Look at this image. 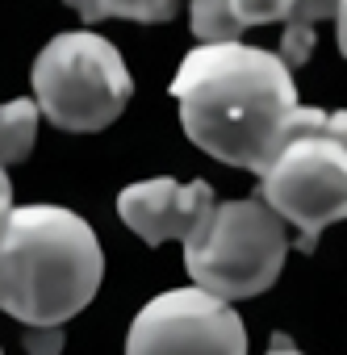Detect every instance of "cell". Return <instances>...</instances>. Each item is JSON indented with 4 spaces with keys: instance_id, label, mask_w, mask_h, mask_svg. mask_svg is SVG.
I'll return each mask as SVG.
<instances>
[{
    "instance_id": "6da1fadb",
    "label": "cell",
    "mask_w": 347,
    "mask_h": 355,
    "mask_svg": "<svg viewBox=\"0 0 347 355\" xmlns=\"http://www.w3.org/2000/svg\"><path fill=\"white\" fill-rule=\"evenodd\" d=\"M171 96L180 105L185 134L218 163L264 171L272 155L310 125H322L330 109L297 101L293 67L264 51L235 42H201L185 55Z\"/></svg>"
},
{
    "instance_id": "7a4b0ae2",
    "label": "cell",
    "mask_w": 347,
    "mask_h": 355,
    "mask_svg": "<svg viewBox=\"0 0 347 355\" xmlns=\"http://www.w3.org/2000/svg\"><path fill=\"white\" fill-rule=\"evenodd\" d=\"M105 255L92 226L63 205L0 214V313L22 326H63L101 288Z\"/></svg>"
},
{
    "instance_id": "3957f363",
    "label": "cell",
    "mask_w": 347,
    "mask_h": 355,
    "mask_svg": "<svg viewBox=\"0 0 347 355\" xmlns=\"http://www.w3.org/2000/svg\"><path fill=\"white\" fill-rule=\"evenodd\" d=\"M38 113L67 134H96L113 125L134 92V80L113 42L92 30L55 34L34 59Z\"/></svg>"
},
{
    "instance_id": "277c9868",
    "label": "cell",
    "mask_w": 347,
    "mask_h": 355,
    "mask_svg": "<svg viewBox=\"0 0 347 355\" xmlns=\"http://www.w3.org/2000/svg\"><path fill=\"white\" fill-rule=\"evenodd\" d=\"M285 218L264 197L214 205L205 226H197L185 239V268L193 284L226 301H247L272 288L285 268Z\"/></svg>"
},
{
    "instance_id": "5b68a950",
    "label": "cell",
    "mask_w": 347,
    "mask_h": 355,
    "mask_svg": "<svg viewBox=\"0 0 347 355\" xmlns=\"http://www.w3.org/2000/svg\"><path fill=\"white\" fill-rule=\"evenodd\" d=\"M260 197L297 230L301 251H314L322 230L347 222V113L335 109L322 125L297 130L260 171Z\"/></svg>"
},
{
    "instance_id": "8992f818",
    "label": "cell",
    "mask_w": 347,
    "mask_h": 355,
    "mask_svg": "<svg viewBox=\"0 0 347 355\" xmlns=\"http://www.w3.org/2000/svg\"><path fill=\"white\" fill-rule=\"evenodd\" d=\"M130 355H155V351H214V355H243L247 351V326L235 313V305L201 284L171 288L146 301L130 330H126Z\"/></svg>"
},
{
    "instance_id": "52a82bcc",
    "label": "cell",
    "mask_w": 347,
    "mask_h": 355,
    "mask_svg": "<svg viewBox=\"0 0 347 355\" xmlns=\"http://www.w3.org/2000/svg\"><path fill=\"white\" fill-rule=\"evenodd\" d=\"M214 189L205 180L180 184L171 175H155V180H138L130 189L117 193V214L121 222L151 247L167 243V239H189L197 226H205V218L214 214Z\"/></svg>"
},
{
    "instance_id": "ba28073f",
    "label": "cell",
    "mask_w": 347,
    "mask_h": 355,
    "mask_svg": "<svg viewBox=\"0 0 347 355\" xmlns=\"http://www.w3.org/2000/svg\"><path fill=\"white\" fill-rule=\"evenodd\" d=\"M230 9L243 30L280 21L285 26L280 59L289 67H301L314 55V30L339 13V0H230Z\"/></svg>"
},
{
    "instance_id": "9c48e42d",
    "label": "cell",
    "mask_w": 347,
    "mask_h": 355,
    "mask_svg": "<svg viewBox=\"0 0 347 355\" xmlns=\"http://www.w3.org/2000/svg\"><path fill=\"white\" fill-rule=\"evenodd\" d=\"M63 5H71L84 21L121 17V21H138V26H159V21L176 17L180 0H63Z\"/></svg>"
},
{
    "instance_id": "30bf717a",
    "label": "cell",
    "mask_w": 347,
    "mask_h": 355,
    "mask_svg": "<svg viewBox=\"0 0 347 355\" xmlns=\"http://www.w3.org/2000/svg\"><path fill=\"white\" fill-rule=\"evenodd\" d=\"M38 138V101H5L0 105V163H22Z\"/></svg>"
},
{
    "instance_id": "8fae6325",
    "label": "cell",
    "mask_w": 347,
    "mask_h": 355,
    "mask_svg": "<svg viewBox=\"0 0 347 355\" xmlns=\"http://www.w3.org/2000/svg\"><path fill=\"white\" fill-rule=\"evenodd\" d=\"M189 26L197 34V42H235L247 30L239 26L230 0H193L189 5Z\"/></svg>"
},
{
    "instance_id": "7c38bea8",
    "label": "cell",
    "mask_w": 347,
    "mask_h": 355,
    "mask_svg": "<svg viewBox=\"0 0 347 355\" xmlns=\"http://www.w3.org/2000/svg\"><path fill=\"white\" fill-rule=\"evenodd\" d=\"M26 347L30 351H59L63 347V326H26Z\"/></svg>"
},
{
    "instance_id": "4fadbf2b",
    "label": "cell",
    "mask_w": 347,
    "mask_h": 355,
    "mask_svg": "<svg viewBox=\"0 0 347 355\" xmlns=\"http://www.w3.org/2000/svg\"><path fill=\"white\" fill-rule=\"evenodd\" d=\"M335 26H339V51L347 59V0H339V13H335Z\"/></svg>"
},
{
    "instance_id": "5bb4252c",
    "label": "cell",
    "mask_w": 347,
    "mask_h": 355,
    "mask_svg": "<svg viewBox=\"0 0 347 355\" xmlns=\"http://www.w3.org/2000/svg\"><path fill=\"white\" fill-rule=\"evenodd\" d=\"M13 205V184H9V175H5V163H0V214H5Z\"/></svg>"
}]
</instances>
